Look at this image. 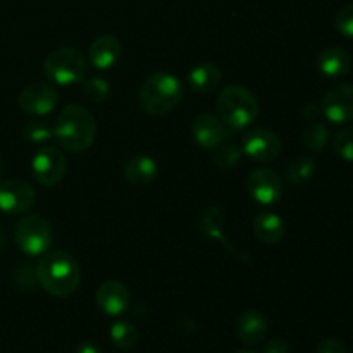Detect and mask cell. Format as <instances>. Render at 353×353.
<instances>
[{"label":"cell","instance_id":"35","mask_svg":"<svg viewBox=\"0 0 353 353\" xmlns=\"http://www.w3.org/2000/svg\"><path fill=\"white\" fill-rule=\"evenodd\" d=\"M236 353H257V352H254V350H240V352H236Z\"/></svg>","mask_w":353,"mask_h":353},{"label":"cell","instance_id":"29","mask_svg":"<svg viewBox=\"0 0 353 353\" xmlns=\"http://www.w3.org/2000/svg\"><path fill=\"white\" fill-rule=\"evenodd\" d=\"M334 28L345 38H353V6H343L334 16Z\"/></svg>","mask_w":353,"mask_h":353},{"label":"cell","instance_id":"24","mask_svg":"<svg viewBox=\"0 0 353 353\" xmlns=\"http://www.w3.org/2000/svg\"><path fill=\"white\" fill-rule=\"evenodd\" d=\"M110 340L121 350H131L138 341V330L128 321H117L110 327Z\"/></svg>","mask_w":353,"mask_h":353},{"label":"cell","instance_id":"23","mask_svg":"<svg viewBox=\"0 0 353 353\" xmlns=\"http://www.w3.org/2000/svg\"><path fill=\"white\" fill-rule=\"evenodd\" d=\"M330 140V130L321 121H312L302 133V143L307 150L321 152Z\"/></svg>","mask_w":353,"mask_h":353},{"label":"cell","instance_id":"25","mask_svg":"<svg viewBox=\"0 0 353 353\" xmlns=\"http://www.w3.org/2000/svg\"><path fill=\"white\" fill-rule=\"evenodd\" d=\"M23 137L26 138L30 143L40 145L54 138V130H52V126L47 123V121L38 117V119H31L24 124Z\"/></svg>","mask_w":353,"mask_h":353},{"label":"cell","instance_id":"6","mask_svg":"<svg viewBox=\"0 0 353 353\" xmlns=\"http://www.w3.org/2000/svg\"><path fill=\"white\" fill-rule=\"evenodd\" d=\"M16 243L30 257L43 255L54 241L52 228L41 216H24L16 226Z\"/></svg>","mask_w":353,"mask_h":353},{"label":"cell","instance_id":"2","mask_svg":"<svg viewBox=\"0 0 353 353\" xmlns=\"http://www.w3.org/2000/svg\"><path fill=\"white\" fill-rule=\"evenodd\" d=\"M52 130L59 147L68 152H85L95 141L97 123L88 109L72 103L61 110Z\"/></svg>","mask_w":353,"mask_h":353},{"label":"cell","instance_id":"12","mask_svg":"<svg viewBox=\"0 0 353 353\" xmlns=\"http://www.w3.org/2000/svg\"><path fill=\"white\" fill-rule=\"evenodd\" d=\"M321 112L334 124H345L353 119V85L341 83L327 90L321 102Z\"/></svg>","mask_w":353,"mask_h":353},{"label":"cell","instance_id":"10","mask_svg":"<svg viewBox=\"0 0 353 353\" xmlns=\"http://www.w3.org/2000/svg\"><path fill=\"white\" fill-rule=\"evenodd\" d=\"M241 152L250 161L259 162V164H268V162L278 159V155L281 154V140L274 131L268 130V128H257V130H252L245 134Z\"/></svg>","mask_w":353,"mask_h":353},{"label":"cell","instance_id":"7","mask_svg":"<svg viewBox=\"0 0 353 353\" xmlns=\"http://www.w3.org/2000/svg\"><path fill=\"white\" fill-rule=\"evenodd\" d=\"M247 192L261 205H274L283 196V179L269 168H259L247 178Z\"/></svg>","mask_w":353,"mask_h":353},{"label":"cell","instance_id":"8","mask_svg":"<svg viewBox=\"0 0 353 353\" xmlns=\"http://www.w3.org/2000/svg\"><path fill=\"white\" fill-rule=\"evenodd\" d=\"M68 162L64 154L55 147H41L31 161L34 179L43 186H54L64 178Z\"/></svg>","mask_w":353,"mask_h":353},{"label":"cell","instance_id":"4","mask_svg":"<svg viewBox=\"0 0 353 353\" xmlns=\"http://www.w3.org/2000/svg\"><path fill=\"white\" fill-rule=\"evenodd\" d=\"M217 114L228 130H245L261 114V105L254 93L241 85H230L217 99Z\"/></svg>","mask_w":353,"mask_h":353},{"label":"cell","instance_id":"9","mask_svg":"<svg viewBox=\"0 0 353 353\" xmlns=\"http://www.w3.org/2000/svg\"><path fill=\"white\" fill-rule=\"evenodd\" d=\"M37 192L26 181L17 178L0 179V210L7 214H23L33 209Z\"/></svg>","mask_w":353,"mask_h":353},{"label":"cell","instance_id":"15","mask_svg":"<svg viewBox=\"0 0 353 353\" xmlns=\"http://www.w3.org/2000/svg\"><path fill=\"white\" fill-rule=\"evenodd\" d=\"M123 55V45L114 34H100L92 41L88 50V59L97 69L107 71L114 68Z\"/></svg>","mask_w":353,"mask_h":353},{"label":"cell","instance_id":"27","mask_svg":"<svg viewBox=\"0 0 353 353\" xmlns=\"http://www.w3.org/2000/svg\"><path fill=\"white\" fill-rule=\"evenodd\" d=\"M241 155H243V152L238 147H234V145L221 143L219 147H216V152H214V162H216L217 168L226 171V169H233L240 164Z\"/></svg>","mask_w":353,"mask_h":353},{"label":"cell","instance_id":"33","mask_svg":"<svg viewBox=\"0 0 353 353\" xmlns=\"http://www.w3.org/2000/svg\"><path fill=\"white\" fill-rule=\"evenodd\" d=\"M302 114L307 121H310V123H312V121H317V117H319L323 112H321V107L314 105V103H309V105L303 107Z\"/></svg>","mask_w":353,"mask_h":353},{"label":"cell","instance_id":"14","mask_svg":"<svg viewBox=\"0 0 353 353\" xmlns=\"http://www.w3.org/2000/svg\"><path fill=\"white\" fill-rule=\"evenodd\" d=\"M131 303V293L121 281H105L97 290V305L105 316L117 317L128 310Z\"/></svg>","mask_w":353,"mask_h":353},{"label":"cell","instance_id":"1","mask_svg":"<svg viewBox=\"0 0 353 353\" xmlns=\"http://www.w3.org/2000/svg\"><path fill=\"white\" fill-rule=\"evenodd\" d=\"M37 279L45 292L64 299L78 290L81 283V268L68 252H48L38 261Z\"/></svg>","mask_w":353,"mask_h":353},{"label":"cell","instance_id":"19","mask_svg":"<svg viewBox=\"0 0 353 353\" xmlns=\"http://www.w3.org/2000/svg\"><path fill=\"white\" fill-rule=\"evenodd\" d=\"M223 79V72L212 62H203V64L195 65L188 72V85L195 93H210L219 86Z\"/></svg>","mask_w":353,"mask_h":353},{"label":"cell","instance_id":"32","mask_svg":"<svg viewBox=\"0 0 353 353\" xmlns=\"http://www.w3.org/2000/svg\"><path fill=\"white\" fill-rule=\"evenodd\" d=\"M76 353H103L100 345H97L95 341H83L76 348Z\"/></svg>","mask_w":353,"mask_h":353},{"label":"cell","instance_id":"11","mask_svg":"<svg viewBox=\"0 0 353 353\" xmlns=\"http://www.w3.org/2000/svg\"><path fill=\"white\" fill-rule=\"evenodd\" d=\"M17 102L21 109L30 116L43 117L57 107L59 93L50 83L37 81L21 90Z\"/></svg>","mask_w":353,"mask_h":353},{"label":"cell","instance_id":"28","mask_svg":"<svg viewBox=\"0 0 353 353\" xmlns=\"http://www.w3.org/2000/svg\"><path fill=\"white\" fill-rule=\"evenodd\" d=\"M334 150L347 162H353V128H345L334 137Z\"/></svg>","mask_w":353,"mask_h":353},{"label":"cell","instance_id":"21","mask_svg":"<svg viewBox=\"0 0 353 353\" xmlns=\"http://www.w3.org/2000/svg\"><path fill=\"white\" fill-rule=\"evenodd\" d=\"M200 231H202L205 236L212 238V240L221 241V243L226 245L230 250H234L228 240L224 238L223 234V228H224V212L219 209V207H207L205 210H202L200 214V221H199Z\"/></svg>","mask_w":353,"mask_h":353},{"label":"cell","instance_id":"34","mask_svg":"<svg viewBox=\"0 0 353 353\" xmlns=\"http://www.w3.org/2000/svg\"><path fill=\"white\" fill-rule=\"evenodd\" d=\"M2 172H3V161L2 157H0V178H2Z\"/></svg>","mask_w":353,"mask_h":353},{"label":"cell","instance_id":"36","mask_svg":"<svg viewBox=\"0 0 353 353\" xmlns=\"http://www.w3.org/2000/svg\"><path fill=\"white\" fill-rule=\"evenodd\" d=\"M3 245V238H2V234H0V247H2Z\"/></svg>","mask_w":353,"mask_h":353},{"label":"cell","instance_id":"13","mask_svg":"<svg viewBox=\"0 0 353 353\" xmlns=\"http://www.w3.org/2000/svg\"><path fill=\"white\" fill-rule=\"evenodd\" d=\"M192 137L202 148H216L228 138V126L214 114H200L192 123Z\"/></svg>","mask_w":353,"mask_h":353},{"label":"cell","instance_id":"3","mask_svg":"<svg viewBox=\"0 0 353 353\" xmlns=\"http://www.w3.org/2000/svg\"><path fill=\"white\" fill-rule=\"evenodd\" d=\"M185 95L183 83L169 72H155L148 76L138 93L140 107L150 116H164L179 105Z\"/></svg>","mask_w":353,"mask_h":353},{"label":"cell","instance_id":"20","mask_svg":"<svg viewBox=\"0 0 353 353\" xmlns=\"http://www.w3.org/2000/svg\"><path fill=\"white\" fill-rule=\"evenodd\" d=\"M254 233L257 240L265 245H274L283 240L286 226L281 217L274 212H262L254 221Z\"/></svg>","mask_w":353,"mask_h":353},{"label":"cell","instance_id":"26","mask_svg":"<svg viewBox=\"0 0 353 353\" xmlns=\"http://www.w3.org/2000/svg\"><path fill=\"white\" fill-rule=\"evenodd\" d=\"M81 90L85 99L92 103H103L110 95L109 83H107L103 78H100V76H97V78L83 79Z\"/></svg>","mask_w":353,"mask_h":353},{"label":"cell","instance_id":"22","mask_svg":"<svg viewBox=\"0 0 353 353\" xmlns=\"http://www.w3.org/2000/svg\"><path fill=\"white\" fill-rule=\"evenodd\" d=\"M316 171V161L312 157H307V155H300V157L293 159L288 164V168H286V178L293 185H302V183H307L309 179H312Z\"/></svg>","mask_w":353,"mask_h":353},{"label":"cell","instance_id":"18","mask_svg":"<svg viewBox=\"0 0 353 353\" xmlns=\"http://www.w3.org/2000/svg\"><path fill=\"white\" fill-rule=\"evenodd\" d=\"M352 68V57L345 48L330 47L317 55V69L326 78H341Z\"/></svg>","mask_w":353,"mask_h":353},{"label":"cell","instance_id":"16","mask_svg":"<svg viewBox=\"0 0 353 353\" xmlns=\"http://www.w3.org/2000/svg\"><path fill=\"white\" fill-rule=\"evenodd\" d=\"M236 336L245 345H259L268 336L269 323L259 310H245L236 319Z\"/></svg>","mask_w":353,"mask_h":353},{"label":"cell","instance_id":"30","mask_svg":"<svg viewBox=\"0 0 353 353\" xmlns=\"http://www.w3.org/2000/svg\"><path fill=\"white\" fill-rule=\"evenodd\" d=\"M317 353H347V348L336 338H326L317 347Z\"/></svg>","mask_w":353,"mask_h":353},{"label":"cell","instance_id":"5","mask_svg":"<svg viewBox=\"0 0 353 353\" xmlns=\"http://www.w3.org/2000/svg\"><path fill=\"white\" fill-rule=\"evenodd\" d=\"M88 71V62L81 50L74 47H59L45 57L43 72L47 79L61 86L81 83Z\"/></svg>","mask_w":353,"mask_h":353},{"label":"cell","instance_id":"31","mask_svg":"<svg viewBox=\"0 0 353 353\" xmlns=\"http://www.w3.org/2000/svg\"><path fill=\"white\" fill-rule=\"evenodd\" d=\"M264 353H290V345L281 338H272L268 345H265Z\"/></svg>","mask_w":353,"mask_h":353},{"label":"cell","instance_id":"17","mask_svg":"<svg viewBox=\"0 0 353 353\" xmlns=\"http://www.w3.org/2000/svg\"><path fill=\"white\" fill-rule=\"evenodd\" d=\"M123 174L134 186L150 185L159 174V165L148 155H133L123 165Z\"/></svg>","mask_w":353,"mask_h":353}]
</instances>
